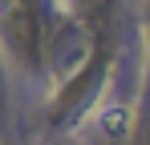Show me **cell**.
<instances>
[{
	"mask_svg": "<svg viewBox=\"0 0 150 145\" xmlns=\"http://www.w3.org/2000/svg\"><path fill=\"white\" fill-rule=\"evenodd\" d=\"M101 129H105L110 137H122L126 129H130V109H122V105H110V109L101 113Z\"/></svg>",
	"mask_w": 150,
	"mask_h": 145,
	"instance_id": "6da1fadb",
	"label": "cell"
}]
</instances>
